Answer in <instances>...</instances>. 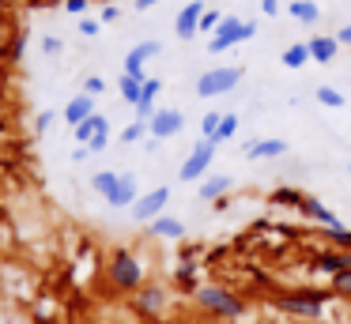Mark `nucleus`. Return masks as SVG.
<instances>
[{
    "label": "nucleus",
    "instance_id": "5701e85b",
    "mask_svg": "<svg viewBox=\"0 0 351 324\" xmlns=\"http://www.w3.org/2000/svg\"><path fill=\"white\" fill-rule=\"evenodd\" d=\"M117 185H121V173H114V170H99L91 177V188L99 196H106V200H114V196H117Z\"/></svg>",
    "mask_w": 351,
    "mask_h": 324
},
{
    "label": "nucleus",
    "instance_id": "0eeeda50",
    "mask_svg": "<svg viewBox=\"0 0 351 324\" xmlns=\"http://www.w3.org/2000/svg\"><path fill=\"white\" fill-rule=\"evenodd\" d=\"M162 309H167V286L162 283H144L132 294V313L147 316V321H159Z\"/></svg>",
    "mask_w": 351,
    "mask_h": 324
},
{
    "label": "nucleus",
    "instance_id": "cd10ccee",
    "mask_svg": "<svg viewBox=\"0 0 351 324\" xmlns=\"http://www.w3.org/2000/svg\"><path fill=\"white\" fill-rule=\"evenodd\" d=\"M140 90H144V83H140V79H132V75H125V72H121V79H117V95H121L129 105H136V102H140Z\"/></svg>",
    "mask_w": 351,
    "mask_h": 324
},
{
    "label": "nucleus",
    "instance_id": "4c0bfd02",
    "mask_svg": "<svg viewBox=\"0 0 351 324\" xmlns=\"http://www.w3.org/2000/svg\"><path fill=\"white\" fill-rule=\"evenodd\" d=\"M117 19H121V8H117V4H106L99 12V23H117Z\"/></svg>",
    "mask_w": 351,
    "mask_h": 324
},
{
    "label": "nucleus",
    "instance_id": "de8ad7c7",
    "mask_svg": "<svg viewBox=\"0 0 351 324\" xmlns=\"http://www.w3.org/2000/svg\"><path fill=\"white\" fill-rule=\"evenodd\" d=\"M155 324H167V321H155Z\"/></svg>",
    "mask_w": 351,
    "mask_h": 324
},
{
    "label": "nucleus",
    "instance_id": "6ab92c4d",
    "mask_svg": "<svg viewBox=\"0 0 351 324\" xmlns=\"http://www.w3.org/2000/svg\"><path fill=\"white\" fill-rule=\"evenodd\" d=\"M245 155L250 158H283L287 155V143L276 140V136H265V140H253L250 147H245Z\"/></svg>",
    "mask_w": 351,
    "mask_h": 324
},
{
    "label": "nucleus",
    "instance_id": "a18cd8bd",
    "mask_svg": "<svg viewBox=\"0 0 351 324\" xmlns=\"http://www.w3.org/2000/svg\"><path fill=\"white\" fill-rule=\"evenodd\" d=\"M159 0H136V12H147V8H155Z\"/></svg>",
    "mask_w": 351,
    "mask_h": 324
},
{
    "label": "nucleus",
    "instance_id": "423d86ee",
    "mask_svg": "<svg viewBox=\"0 0 351 324\" xmlns=\"http://www.w3.org/2000/svg\"><path fill=\"white\" fill-rule=\"evenodd\" d=\"M215 147H219V143L197 140V143H193V151H189V158H185L182 170H178V177H182V181H204L208 170H212V162H215Z\"/></svg>",
    "mask_w": 351,
    "mask_h": 324
},
{
    "label": "nucleus",
    "instance_id": "39448f33",
    "mask_svg": "<svg viewBox=\"0 0 351 324\" xmlns=\"http://www.w3.org/2000/svg\"><path fill=\"white\" fill-rule=\"evenodd\" d=\"M253 23L250 19H238V15H227V19L219 23V30L212 34V42H208V53H227L230 45H238V42H250L253 38Z\"/></svg>",
    "mask_w": 351,
    "mask_h": 324
},
{
    "label": "nucleus",
    "instance_id": "c03bdc74",
    "mask_svg": "<svg viewBox=\"0 0 351 324\" xmlns=\"http://www.w3.org/2000/svg\"><path fill=\"white\" fill-rule=\"evenodd\" d=\"M53 4H64V0H31V8H53Z\"/></svg>",
    "mask_w": 351,
    "mask_h": 324
},
{
    "label": "nucleus",
    "instance_id": "20e7f679",
    "mask_svg": "<svg viewBox=\"0 0 351 324\" xmlns=\"http://www.w3.org/2000/svg\"><path fill=\"white\" fill-rule=\"evenodd\" d=\"M242 83V68L234 64H223V68H212V72H200L197 79V95L200 98H223Z\"/></svg>",
    "mask_w": 351,
    "mask_h": 324
},
{
    "label": "nucleus",
    "instance_id": "f03ea898",
    "mask_svg": "<svg viewBox=\"0 0 351 324\" xmlns=\"http://www.w3.org/2000/svg\"><path fill=\"white\" fill-rule=\"evenodd\" d=\"M336 294L332 290H317V286H295V290L276 294V309L287 316H298V321H317L321 313L328 309Z\"/></svg>",
    "mask_w": 351,
    "mask_h": 324
},
{
    "label": "nucleus",
    "instance_id": "4468645a",
    "mask_svg": "<svg viewBox=\"0 0 351 324\" xmlns=\"http://www.w3.org/2000/svg\"><path fill=\"white\" fill-rule=\"evenodd\" d=\"M95 113H99V110H95V98L84 95V90L64 102V121H69V128H80L87 117H95Z\"/></svg>",
    "mask_w": 351,
    "mask_h": 324
},
{
    "label": "nucleus",
    "instance_id": "49530a36",
    "mask_svg": "<svg viewBox=\"0 0 351 324\" xmlns=\"http://www.w3.org/2000/svg\"><path fill=\"white\" fill-rule=\"evenodd\" d=\"M4 4H8V0H0V8H4Z\"/></svg>",
    "mask_w": 351,
    "mask_h": 324
},
{
    "label": "nucleus",
    "instance_id": "9b49d317",
    "mask_svg": "<svg viewBox=\"0 0 351 324\" xmlns=\"http://www.w3.org/2000/svg\"><path fill=\"white\" fill-rule=\"evenodd\" d=\"M159 53H162V42H140V45H132V49L125 53V75H132V79L147 83L144 64H147L152 57H159Z\"/></svg>",
    "mask_w": 351,
    "mask_h": 324
},
{
    "label": "nucleus",
    "instance_id": "c85d7f7f",
    "mask_svg": "<svg viewBox=\"0 0 351 324\" xmlns=\"http://www.w3.org/2000/svg\"><path fill=\"white\" fill-rule=\"evenodd\" d=\"M234 132H238V113H223L219 132H215V140H212V143H227V140H234Z\"/></svg>",
    "mask_w": 351,
    "mask_h": 324
},
{
    "label": "nucleus",
    "instance_id": "4be33fe9",
    "mask_svg": "<svg viewBox=\"0 0 351 324\" xmlns=\"http://www.w3.org/2000/svg\"><path fill=\"white\" fill-rule=\"evenodd\" d=\"M23 53H27V30L19 27V30H12V34L4 38V60H8V64H19Z\"/></svg>",
    "mask_w": 351,
    "mask_h": 324
},
{
    "label": "nucleus",
    "instance_id": "ea45409f",
    "mask_svg": "<svg viewBox=\"0 0 351 324\" xmlns=\"http://www.w3.org/2000/svg\"><path fill=\"white\" fill-rule=\"evenodd\" d=\"M106 140H110V136H106V132H99V136H95V140H91V143H87V147H91V155H99V151H102V147H106Z\"/></svg>",
    "mask_w": 351,
    "mask_h": 324
},
{
    "label": "nucleus",
    "instance_id": "a878e982",
    "mask_svg": "<svg viewBox=\"0 0 351 324\" xmlns=\"http://www.w3.org/2000/svg\"><path fill=\"white\" fill-rule=\"evenodd\" d=\"M174 279H178V286H182V290H193V294H197V286H200V268L189 260V256H185V264L174 271Z\"/></svg>",
    "mask_w": 351,
    "mask_h": 324
},
{
    "label": "nucleus",
    "instance_id": "a211bd4d",
    "mask_svg": "<svg viewBox=\"0 0 351 324\" xmlns=\"http://www.w3.org/2000/svg\"><path fill=\"white\" fill-rule=\"evenodd\" d=\"M147 234H152V238L178 241V238H185V223H182V219H174V215H159L155 223H147Z\"/></svg>",
    "mask_w": 351,
    "mask_h": 324
},
{
    "label": "nucleus",
    "instance_id": "1a4fd4ad",
    "mask_svg": "<svg viewBox=\"0 0 351 324\" xmlns=\"http://www.w3.org/2000/svg\"><path fill=\"white\" fill-rule=\"evenodd\" d=\"M167 203H170V188L159 185V188L144 192L136 203H132V219H136V223H155V219L162 215V208H167Z\"/></svg>",
    "mask_w": 351,
    "mask_h": 324
},
{
    "label": "nucleus",
    "instance_id": "ddd939ff",
    "mask_svg": "<svg viewBox=\"0 0 351 324\" xmlns=\"http://www.w3.org/2000/svg\"><path fill=\"white\" fill-rule=\"evenodd\" d=\"M298 211H302V215L310 219V223H321V230H328V226H340L336 211L328 208V203H321L313 192H306V200H302V208H298Z\"/></svg>",
    "mask_w": 351,
    "mask_h": 324
},
{
    "label": "nucleus",
    "instance_id": "dca6fc26",
    "mask_svg": "<svg viewBox=\"0 0 351 324\" xmlns=\"http://www.w3.org/2000/svg\"><path fill=\"white\" fill-rule=\"evenodd\" d=\"M234 188V177L230 173H212V177H204L200 181V200H212V203H219L223 196Z\"/></svg>",
    "mask_w": 351,
    "mask_h": 324
},
{
    "label": "nucleus",
    "instance_id": "f257e3e1",
    "mask_svg": "<svg viewBox=\"0 0 351 324\" xmlns=\"http://www.w3.org/2000/svg\"><path fill=\"white\" fill-rule=\"evenodd\" d=\"M106 283H110L114 294H129L132 298V294L147 283L144 279V260H140L132 249H125V245L110 249V256H106Z\"/></svg>",
    "mask_w": 351,
    "mask_h": 324
},
{
    "label": "nucleus",
    "instance_id": "72a5a7b5",
    "mask_svg": "<svg viewBox=\"0 0 351 324\" xmlns=\"http://www.w3.org/2000/svg\"><path fill=\"white\" fill-rule=\"evenodd\" d=\"M223 19H227L223 12H212V8H208V12H204V19H200V30H204V34H215Z\"/></svg>",
    "mask_w": 351,
    "mask_h": 324
},
{
    "label": "nucleus",
    "instance_id": "f704fd0d",
    "mask_svg": "<svg viewBox=\"0 0 351 324\" xmlns=\"http://www.w3.org/2000/svg\"><path fill=\"white\" fill-rule=\"evenodd\" d=\"M42 53H46V57H61V53H64V42H61L57 34H46V38H42Z\"/></svg>",
    "mask_w": 351,
    "mask_h": 324
},
{
    "label": "nucleus",
    "instance_id": "9d476101",
    "mask_svg": "<svg viewBox=\"0 0 351 324\" xmlns=\"http://www.w3.org/2000/svg\"><path fill=\"white\" fill-rule=\"evenodd\" d=\"M310 264H313V271L336 279V275H343V271H351V253L348 249H317V253L310 256Z\"/></svg>",
    "mask_w": 351,
    "mask_h": 324
},
{
    "label": "nucleus",
    "instance_id": "79ce46f5",
    "mask_svg": "<svg viewBox=\"0 0 351 324\" xmlns=\"http://www.w3.org/2000/svg\"><path fill=\"white\" fill-rule=\"evenodd\" d=\"M261 12H265V15H280V0H261Z\"/></svg>",
    "mask_w": 351,
    "mask_h": 324
},
{
    "label": "nucleus",
    "instance_id": "393cba45",
    "mask_svg": "<svg viewBox=\"0 0 351 324\" xmlns=\"http://www.w3.org/2000/svg\"><path fill=\"white\" fill-rule=\"evenodd\" d=\"M268 200L280 203V208H302L306 192H302V188H291V185H280V188H272V196H268Z\"/></svg>",
    "mask_w": 351,
    "mask_h": 324
},
{
    "label": "nucleus",
    "instance_id": "09e8293b",
    "mask_svg": "<svg viewBox=\"0 0 351 324\" xmlns=\"http://www.w3.org/2000/svg\"><path fill=\"white\" fill-rule=\"evenodd\" d=\"M348 170H351V162H348Z\"/></svg>",
    "mask_w": 351,
    "mask_h": 324
},
{
    "label": "nucleus",
    "instance_id": "6e6552de",
    "mask_svg": "<svg viewBox=\"0 0 351 324\" xmlns=\"http://www.w3.org/2000/svg\"><path fill=\"white\" fill-rule=\"evenodd\" d=\"M182 128H185V113L174 110V105H159V110H155V117L147 121V132H152L155 140H174Z\"/></svg>",
    "mask_w": 351,
    "mask_h": 324
},
{
    "label": "nucleus",
    "instance_id": "37998d69",
    "mask_svg": "<svg viewBox=\"0 0 351 324\" xmlns=\"http://www.w3.org/2000/svg\"><path fill=\"white\" fill-rule=\"evenodd\" d=\"M49 121H53V113H38V117H34V128L42 132V128H49Z\"/></svg>",
    "mask_w": 351,
    "mask_h": 324
},
{
    "label": "nucleus",
    "instance_id": "a19ab883",
    "mask_svg": "<svg viewBox=\"0 0 351 324\" xmlns=\"http://www.w3.org/2000/svg\"><path fill=\"white\" fill-rule=\"evenodd\" d=\"M336 42H340V45H351V23H343V27L336 30Z\"/></svg>",
    "mask_w": 351,
    "mask_h": 324
},
{
    "label": "nucleus",
    "instance_id": "2f4dec72",
    "mask_svg": "<svg viewBox=\"0 0 351 324\" xmlns=\"http://www.w3.org/2000/svg\"><path fill=\"white\" fill-rule=\"evenodd\" d=\"M328 290H332L336 298L351 301V271H343V275H336V279H332V286H328Z\"/></svg>",
    "mask_w": 351,
    "mask_h": 324
},
{
    "label": "nucleus",
    "instance_id": "f3484780",
    "mask_svg": "<svg viewBox=\"0 0 351 324\" xmlns=\"http://www.w3.org/2000/svg\"><path fill=\"white\" fill-rule=\"evenodd\" d=\"M306 49H310V60H317V64H328V60L340 53V42H336V34H317L306 42Z\"/></svg>",
    "mask_w": 351,
    "mask_h": 324
},
{
    "label": "nucleus",
    "instance_id": "412c9836",
    "mask_svg": "<svg viewBox=\"0 0 351 324\" xmlns=\"http://www.w3.org/2000/svg\"><path fill=\"white\" fill-rule=\"evenodd\" d=\"M72 132H76V143H80V147H87V143H91L99 132H110V121L102 117V113H95V117H87L84 125L72 128Z\"/></svg>",
    "mask_w": 351,
    "mask_h": 324
},
{
    "label": "nucleus",
    "instance_id": "c9c22d12",
    "mask_svg": "<svg viewBox=\"0 0 351 324\" xmlns=\"http://www.w3.org/2000/svg\"><path fill=\"white\" fill-rule=\"evenodd\" d=\"M102 90H106V79H102V75H87L84 79V95H102Z\"/></svg>",
    "mask_w": 351,
    "mask_h": 324
},
{
    "label": "nucleus",
    "instance_id": "7ed1b4c3",
    "mask_svg": "<svg viewBox=\"0 0 351 324\" xmlns=\"http://www.w3.org/2000/svg\"><path fill=\"white\" fill-rule=\"evenodd\" d=\"M193 301H197L208 316H215V321H238V316H245V298L234 294L230 286H223V283H200L197 294H193Z\"/></svg>",
    "mask_w": 351,
    "mask_h": 324
},
{
    "label": "nucleus",
    "instance_id": "c756f323",
    "mask_svg": "<svg viewBox=\"0 0 351 324\" xmlns=\"http://www.w3.org/2000/svg\"><path fill=\"white\" fill-rule=\"evenodd\" d=\"M317 102L328 105V110H340V105H343V95H340L336 87H328V83H321V87H317Z\"/></svg>",
    "mask_w": 351,
    "mask_h": 324
},
{
    "label": "nucleus",
    "instance_id": "7c9ffc66",
    "mask_svg": "<svg viewBox=\"0 0 351 324\" xmlns=\"http://www.w3.org/2000/svg\"><path fill=\"white\" fill-rule=\"evenodd\" d=\"M219 121H223V113H204V121H200V140H215Z\"/></svg>",
    "mask_w": 351,
    "mask_h": 324
},
{
    "label": "nucleus",
    "instance_id": "58836bf2",
    "mask_svg": "<svg viewBox=\"0 0 351 324\" xmlns=\"http://www.w3.org/2000/svg\"><path fill=\"white\" fill-rule=\"evenodd\" d=\"M64 8H69L72 15H80V19H84V12L91 8V0H64Z\"/></svg>",
    "mask_w": 351,
    "mask_h": 324
},
{
    "label": "nucleus",
    "instance_id": "b1692460",
    "mask_svg": "<svg viewBox=\"0 0 351 324\" xmlns=\"http://www.w3.org/2000/svg\"><path fill=\"white\" fill-rule=\"evenodd\" d=\"M283 68H291V72H298L302 64H310V49H306V42H291L287 49L280 53Z\"/></svg>",
    "mask_w": 351,
    "mask_h": 324
},
{
    "label": "nucleus",
    "instance_id": "aec40b11",
    "mask_svg": "<svg viewBox=\"0 0 351 324\" xmlns=\"http://www.w3.org/2000/svg\"><path fill=\"white\" fill-rule=\"evenodd\" d=\"M140 200V181L136 173H121V185H117V196L110 200V208H132Z\"/></svg>",
    "mask_w": 351,
    "mask_h": 324
},
{
    "label": "nucleus",
    "instance_id": "473e14b6",
    "mask_svg": "<svg viewBox=\"0 0 351 324\" xmlns=\"http://www.w3.org/2000/svg\"><path fill=\"white\" fill-rule=\"evenodd\" d=\"M144 136H147V125H144V121H132V125L121 132V143H140Z\"/></svg>",
    "mask_w": 351,
    "mask_h": 324
},
{
    "label": "nucleus",
    "instance_id": "f8f14e48",
    "mask_svg": "<svg viewBox=\"0 0 351 324\" xmlns=\"http://www.w3.org/2000/svg\"><path fill=\"white\" fill-rule=\"evenodd\" d=\"M204 12H208V8L200 4V0H189V4L178 12V19H174V34L182 38V42L197 38V34H200V19H204Z\"/></svg>",
    "mask_w": 351,
    "mask_h": 324
},
{
    "label": "nucleus",
    "instance_id": "2eb2a0df",
    "mask_svg": "<svg viewBox=\"0 0 351 324\" xmlns=\"http://www.w3.org/2000/svg\"><path fill=\"white\" fill-rule=\"evenodd\" d=\"M159 90H162V83L147 75L144 90H140V102L132 105V110H136V121H144V125H147V121L155 117V110H159V102H155V98H159Z\"/></svg>",
    "mask_w": 351,
    "mask_h": 324
},
{
    "label": "nucleus",
    "instance_id": "bb28decb",
    "mask_svg": "<svg viewBox=\"0 0 351 324\" xmlns=\"http://www.w3.org/2000/svg\"><path fill=\"white\" fill-rule=\"evenodd\" d=\"M287 12L295 15L298 23H310V27L321 19V4H313V0H291V8H287Z\"/></svg>",
    "mask_w": 351,
    "mask_h": 324
},
{
    "label": "nucleus",
    "instance_id": "e433bc0d",
    "mask_svg": "<svg viewBox=\"0 0 351 324\" xmlns=\"http://www.w3.org/2000/svg\"><path fill=\"white\" fill-rule=\"evenodd\" d=\"M99 30H102L99 19H91V15H84V19H80V34H84V38H95Z\"/></svg>",
    "mask_w": 351,
    "mask_h": 324
}]
</instances>
